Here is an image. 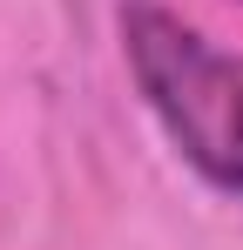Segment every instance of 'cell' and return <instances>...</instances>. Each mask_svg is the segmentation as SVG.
Here are the masks:
<instances>
[{
    "mask_svg": "<svg viewBox=\"0 0 243 250\" xmlns=\"http://www.w3.org/2000/svg\"><path fill=\"white\" fill-rule=\"evenodd\" d=\"M122 47L169 142L216 189L243 196V54H223L156 0L122 7Z\"/></svg>",
    "mask_w": 243,
    "mask_h": 250,
    "instance_id": "1",
    "label": "cell"
}]
</instances>
